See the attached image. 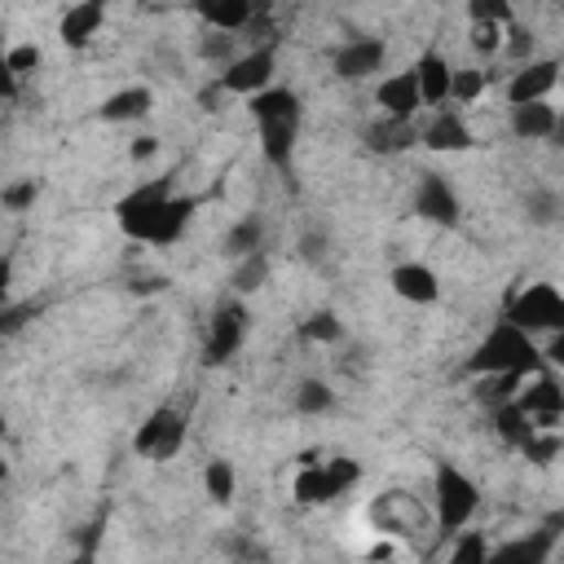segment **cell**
Here are the masks:
<instances>
[{"label": "cell", "mask_w": 564, "mask_h": 564, "mask_svg": "<svg viewBox=\"0 0 564 564\" xmlns=\"http://www.w3.org/2000/svg\"><path fill=\"white\" fill-rule=\"evenodd\" d=\"M467 18L471 22H498V26H511L516 22V9L507 0H471L467 4Z\"/></svg>", "instance_id": "37"}, {"label": "cell", "mask_w": 564, "mask_h": 564, "mask_svg": "<svg viewBox=\"0 0 564 564\" xmlns=\"http://www.w3.org/2000/svg\"><path fill=\"white\" fill-rule=\"evenodd\" d=\"M494 432H498L507 445L524 449V445H529V436L538 432V423L520 410V401H511V405H498V410H494Z\"/></svg>", "instance_id": "24"}, {"label": "cell", "mask_w": 564, "mask_h": 564, "mask_svg": "<svg viewBox=\"0 0 564 564\" xmlns=\"http://www.w3.org/2000/svg\"><path fill=\"white\" fill-rule=\"evenodd\" d=\"M295 137H300V119H269L260 123V150L273 167H286L295 154Z\"/></svg>", "instance_id": "22"}, {"label": "cell", "mask_w": 564, "mask_h": 564, "mask_svg": "<svg viewBox=\"0 0 564 564\" xmlns=\"http://www.w3.org/2000/svg\"><path fill=\"white\" fill-rule=\"evenodd\" d=\"M247 339V308L238 300H225L216 313H212V326H207V339H203V366H225Z\"/></svg>", "instance_id": "6"}, {"label": "cell", "mask_w": 564, "mask_h": 564, "mask_svg": "<svg viewBox=\"0 0 564 564\" xmlns=\"http://www.w3.org/2000/svg\"><path fill=\"white\" fill-rule=\"evenodd\" d=\"M542 357H546V361H551L555 370H564V326H560V330H555V335L546 339V348H542Z\"/></svg>", "instance_id": "42"}, {"label": "cell", "mask_w": 564, "mask_h": 564, "mask_svg": "<svg viewBox=\"0 0 564 564\" xmlns=\"http://www.w3.org/2000/svg\"><path fill=\"white\" fill-rule=\"evenodd\" d=\"M502 317L511 326H520L524 335H555L564 326V295L551 282H529L511 295Z\"/></svg>", "instance_id": "5"}, {"label": "cell", "mask_w": 564, "mask_h": 564, "mask_svg": "<svg viewBox=\"0 0 564 564\" xmlns=\"http://www.w3.org/2000/svg\"><path fill=\"white\" fill-rule=\"evenodd\" d=\"M560 123V110L551 101H529V106H511V132L520 141H551Z\"/></svg>", "instance_id": "19"}, {"label": "cell", "mask_w": 564, "mask_h": 564, "mask_svg": "<svg viewBox=\"0 0 564 564\" xmlns=\"http://www.w3.org/2000/svg\"><path fill=\"white\" fill-rule=\"evenodd\" d=\"M383 57H388V44L379 35H348L335 48L330 66L339 79H370L375 70H383Z\"/></svg>", "instance_id": "9"}, {"label": "cell", "mask_w": 564, "mask_h": 564, "mask_svg": "<svg viewBox=\"0 0 564 564\" xmlns=\"http://www.w3.org/2000/svg\"><path fill=\"white\" fill-rule=\"evenodd\" d=\"M203 489H207V498L212 502H229L234 498V467L225 463V458H212L207 467H203Z\"/></svg>", "instance_id": "29"}, {"label": "cell", "mask_w": 564, "mask_h": 564, "mask_svg": "<svg viewBox=\"0 0 564 564\" xmlns=\"http://www.w3.org/2000/svg\"><path fill=\"white\" fill-rule=\"evenodd\" d=\"M520 410L538 423V432H551L555 427V419L564 414V388L551 379V375H533V383L529 388H520Z\"/></svg>", "instance_id": "11"}, {"label": "cell", "mask_w": 564, "mask_h": 564, "mask_svg": "<svg viewBox=\"0 0 564 564\" xmlns=\"http://www.w3.org/2000/svg\"><path fill=\"white\" fill-rule=\"evenodd\" d=\"M432 502H436V529L458 538V529H467V520L480 507V485L449 458H436L432 471Z\"/></svg>", "instance_id": "3"}, {"label": "cell", "mask_w": 564, "mask_h": 564, "mask_svg": "<svg viewBox=\"0 0 564 564\" xmlns=\"http://www.w3.org/2000/svg\"><path fill=\"white\" fill-rule=\"evenodd\" d=\"M101 26H106V4H101V0H84V4H70V9L62 13L57 35H62L70 48H84Z\"/></svg>", "instance_id": "15"}, {"label": "cell", "mask_w": 564, "mask_h": 564, "mask_svg": "<svg viewBox=\"0 0 564 564\" xmlns=\"http://www.w3.org/2000/svg\"><path fill=\"white\" fill-rule=\"evenodd\" d=\"M423 145L436 150V154H454V150H467L471 145V128L463 123L458 110H436L432 123L423 128Z\"/></svg>", "instance_id": "17"}, {"label": "cell", "mask_w": 564, "mask_h": 564, "mask_svg": "<svg viewBox=\"0 0 564 564\" xmlns=\"http://www.w3.org/2000/svg\"><path fill=\"white\" fill-rule=\"evenodd\" d=\"M326 471H330L335 494H344V489H352L361 480V463L357 458H326Z\"/></svg>", "instance_id": "40"}, {"label": "cell", "mask_w": 564, "mask_h": 564, "mask_svg": "<svg viewBox=\"0 0 564 564\" xmlns=\"http://www.w3.org/2000/svg\"><path fill=\"white\" fill-rule=\"evenodd\" d=\"M560 70H564V66H560V57H533V62L516 66V70H511V79H507V101H511V106L546 101V97H551V88L564 79Z\"/></svg>", "instance_id": "8"}, {"label": "cell", "mask_w": 564, "mask_h": 564, "mask_svg": "<svg viewBox=\"0 0 564 564\" xmlns=\"http://www.w3.org/2000/svg\"><path fill=\"white\" fill-rule=\"evenodd\" d=\"M414 212L423 216V220H432V225H458V194H454V185L441 176V172H423V181H419V189H414Z\"/></svg>", "instance_id": "10"}, {"label": "cell", "mask_w": 564, "mask_h": 564, "mask_svg": "<svg viewBox=\"0 0 564 564\" xmlns=\"http://www.w3.org/2000/svg\"><path fill=\"white\" fill-rule=\"evenodd\" d=\"M154 150H159V137H137V141H132V145H128V154H132V159H137V163H141V159H150V154H154Z\"/></svg>", "instance_id": "43"}, {"label": "cell", "mask_w": 564, "mask_h": 564, "mask_svg": "<svg viewBox=\"0 0 564 564\" xmlns=\"http://www.w3.org/2000/svg\"><path fill=\"white\" fill-rule=\"evenodd\" d=\"M485 93V70H471V66H458L454 70V84H449V101H458V106H467V101H476Z\"/></svg>", "instance_id": "34"}, {"label": "cell", "mask_w": 564, "mask_h": 564, "mask_svg": "<svg viewBox=\"0 0 564 564\" xmlns=\"http://www.w3.org/2000/svg\"><path fill=\"white\" fill-rule=\"evenodd\" d=\"M70 564H93V560H88V555H79V560H70Z\"/></svg>", "instance_id": "45"}, {"label": "cell", "mask_w": 564, "mask_h": 564, "mask_svg": "<svg viewBox=\"0 0 564 564\" xmlns=\"http://www.w3.org/2000/svg\"><path fill=\"white\" fill-rule=\"evenodd\" d=\"M551 141L564 150V115H560V123H555V132H551Z\"/></svg>", "instance_id": "44"}, {"label": "cell", "mask_w": 564, "mask_h": 564, "mask_svg": "<svg viewBox=\"0 0 564 564\" xmlns=\"http://www.w3.org/2000/svg\"><path fill=\"white\" fill-rule=\"evenodd\" d=\"M560 449H564V441H560L555 432H533L529 445H524V458H533V463H551Z\"/></svg>", "instance_id": "41"}, {"label": "cell", "mask_w": 564, "mask_h": 564, "mask_svg": "<svg viewBox=\"0 0 564 564\" xmlns=\"http://www.w3.org/2000/svg\"><path fill=\"white\" fill-rule=\"evenodd\" d=\"M542 348L533 344V335H524L520 326H511L507 317H498L485 339L471 348L467 357V375L485 379V375H542Z\"/></svg>", "instance_id": "2"}, {"label": "cell", "mask_w": 564, "mask_h": 564, "mask_svg": "<svg viewBox=\"0 0 564 564\" xmlns=\"http://www.w3.org/2000/svg\"><path fill=\"white\" fill-rule=\"evenodd\" d=\"M198 198L189 194H176L172 176H159L141 189H132L128 198L115 203V216H119V229L132 238V242H154V247H167L185 234L189 216H194Z\"/></svg>", "instance_id": "1"}, {"label": "cell", "mask_w": 564, "mask_h": 564, "mask_svg": "<svg viewBox=\"0 0 564 564\" xmlns=\"http://www.w3.org/2000/svg\"><path fill=\"white\" fill-rule=\"evenodd\" d=\"M375 101H379V110H383L388 119H405V123H414V115H419V106H423V93H419V79H414V70L388 75V79L379 84Z\"/></svg>", "instance_id": "12"}, {"label": "cell", "mask_w": 564, "mask_h": 564, "mask_svg": "<svg viewBox=\"0 0 564 564\" xmlns=\"http://www.w3.org/2000/svg\"><path fill=\"white\" fill-rule=\"evenodd\" d=\"M273 66H278V40H260V44H247V53L229 57L216 75V88L220 93H234V97H256L264 88H273Z\"/></svg>", "instance_id": "4"}, {"label": "cell", "mask_w": 564, "mask_h": 564, "mask_svg": "<svg viewBox=\"0 0 564 564\" xmlns=\"http://www.w3.org/2000/svg\"><path fill=\"white\" fill-rule=\"evenodd\" d=\"M181 441H185V414L172 410V405H159V410H150V419L137 427L132 449H137V454H150V458H172V454L181 449Z\"/></svg>", "instance_id": "7"}, {"label": "cell", "mask_w": 564, "mask_h": 564, "mask_svg": "<svg viewBox=\"0 0 564 564\" xmlns=\"http://www.w3.org/2000/svg\"><path fill=\"white\" fill-rule=\"evenodd\" d=\"M361 137H366V145H370L375 154H401V150H410L414 141H423V132H419L414 123H405V119H388V115H379Z\"/></svg>", "instance_id": "18"}, {"label": "cell", "mask_w": 564, "mask_h": 564, "mask_svg": "<svg viewBox=\"0 0 564 564\" xmlns=\"http://www.w3.org/2000/svg\"><path fill=\"white\" fill-rule=\"evenodd\" d=\"M300 335L308 339V344H339L344 339V322L335 317V313H313V317H304V326H300Z\"/></svg>", "instance_id": "32"}, {"label": "cell", "mask_w": 564, "mask_h": 564, "mask_svg": "<svg viewBox=\"0 0 564 564\" xmlns=\"http://www.w3.org/2000/svg\"><path fill=\"white\" fill-rule=\"evenodd\" d=\"M533 44H538V35H533L529 26H520V22H511V26H507V40H502V53H507L516 66H524V62H533Z\"/></svg>", "instance_id": "33"}, {"label": "cell", "mask_w": 564, "mask_h": 564, "mask_svg": "<svg viewBox=\"0 0 564 564\" xmlns=\"http://www.w3.org/2000/svg\"><path fill=\"white\" fill-rule=\"evenodd\" d=\"M414 79H419V93H423V106H441V101H449V84H454V66L436 53V48H427L419 62H414Z\"/></svg>", "instance_id": "16"}, {"label": "cell", "mask_w": 564, "mask_h": 564, "mask_svg": "<svg viewBox=\"0 0 564 564\" xmlns=\"http://www.w3.org/2000/svg\"><path fill=\"white\" fill-rule=\"evenodd\" d=\"M388 286H392L401 300H410V304H436V300H441V278H436V273H432L423 260L392 264Z\"/></svg>", "instance_id": "13"}, {"label": "cell", "mask_w": 564, "mask_h": 564, "mask_svg": "<svg viewBox=\"0 0 564 564\" xmlns=\"http://www.w3.org/2000/svg\"><path fill=\"white\" fill-rule=\"evenodd\" d=\"M330 405H335V388H330V383L304 379V383L295 388V410H300V414H326Z\"/></svg>", "instance_id": "28"}, {"label": "cell", "mask_w": 564, "mask_h": 564, "mask_svg": "<svg viewBox=\"0 0 564 564\" xmlns=\"http://www.w3.org/2000/svg\"><path fill=\"white\" fill-rule=\"evenodd\" d=\"M295 502H304V507H322V502H330V498H339L335 494V485H330V471H326V463H317V467H300V476H295Z\"/></svg>", "instance_id": "25"}, {"label": "cell", "mask_w": 564, "mask_h": 564, "mask_svg": "<svg viewBox=\"0 0 564 564\" xmlns=\"http://www.w3.org/2000/svg\"><path fill=\"white\" fill-rule=\"evenodd\" d=\"M40 62H44V53H40V44H13V48L4 53V62H0V66H4L9 75H18V79H26V75H31V70L40 66Z\"/></svg>", "instance_id": "36"}, {"label": "cell", "mask_w": 564, "mask_h": 564, "mask_svg": "<svg viewBox=\"0 0 564 564\" xmlns=\"http://www.w3.org/2000/svg\"><path fill=\"white\" fill-rule=\"evenodd\" d=\"M520 388H524V375H485V379H476V401L485 410H498V405H511L520 397Z\"/></svg>", "instance_id": "26"}, {"label": "cell", "mask_w": 564, "mask_h": 564, "mask_svg": "<svg viewBox=\"0 0 564 564\" xmlns=\"http://www.w3.org/2000/svg\"><path fill=\"white\" fill-rule=\"evenodd\" d=\"M35 194H40V185H35V176H26V181H9L0 189V203H4V212H26L35 203Z\"/></svg>", "instance_id": "38"}, {"label": "cell", "mask_w": 564, "mask_h": 564, "mask_svg": "<svg viewBox=\"0 0 564 564\" xmlns=\"http://www.w3.org/2000/svg\"><path fill=\"white\" fill-rule=\"evenodd\" d=\"M555 551V529H529L489 551V564H546Z\"/></svg>", "instance_id": "14"}, {"label": "cell", "mask_w": 564, "mask_h": 564, "mask_svg": "<svg viewBox=\"0 0 564 564\" xmlns=\"http://www.w3.org/2000/svg\"><path fill=\"white\" fill-rule=\"evenodd\" d=\"M194 13H198L207 26H216L220 35H234V31H242V26L256 22V4H247V0H207V4H198Z\"/></svg>", "instance_id": "21"}, {"label": "cell", "mask_w": 564, "mask_h": 564, "mask_svg": "<svg viewBox=\"0 0 564 564\" xmlns=\"http://www.w3.org/2000/svg\"><path fill=\"white\" fill-rule=\"evenodd\" d=\"M150 106H154V93L145 84H132V88H119L101 101V119L106 123H137L150 115Z\"/></svg>", "instance_id": "20"}, {"label": "cell", "mask_w": 564, "mask_h": 564, "mask_svg": "<svg viewBox=\"0 0 564 564\" xmlns=\"http://www.w3.org/2000/svg\"><path fill=\"white\" fill-rule=\"evenodd\" d=\"M445 564H489V542H485V533H480V529L458 533V538H454V551H449Z\"/></svg>", "instance_id": "30"}, {"label": "cell", "mask_w": 564, "mask_h": 564, "mask_svg": "<svg viewBox=\"0 0 564 564\" xmlns=\"http://www.w3.org/2000/svg\"><path fill=\"white\" fill-rule=\"evenodd\" d=\"M260 242H264V220H260V216H242V220H234V229L225 234V251L238 256V260L256 256Z\"/></svg>", "instance_id": "27"}, {"label": "cell", "mask_w": 564, "mask_h": 564, "mask_svg": "<svg viewBox=\"0 0 564 564\" xmlns=\"http://www.w3.org/2000/svg\"><path fill=\"white\" fill-rule=\"evenodd\" d=\"M560 212H564V203H560L555 189H533V194L524 198V216H529V225H555Z\"/></svg>", "instance_id": "31"}, {"label": "cell", "mask_w": 564, "mask_h": 564, "mask_svg": "<svg viewBox=\"0 0 564 564\" xmlns=\"http://www.w3.org/2000/svg\"><path fill=\"white\" fill-rule=\"evenodd\" d=\"M264 278H269V256H264V251L247 256V260L234 269V286H238V291H260Z\"/></svg>", "instance_id": "35"}, {"label": "cell", "mask_w": 564, "mask_h": 564, "mask_svg": "<svg viewBox=\"0 0 564 564\" xmlns=\"http://www.w3.org/2000/svg\"><path fill=\"white\" fill-rule=\"evenodd\" d=\"M502 35H507V26H498V22H471V48L476 53H502Z\"/></svg>", "instance_id": "39"}, {"label": "cell", "mask_w": 564, "mask_h": 564, "mask_svg": "<svg viewBox=\"0 0 564 564\" xmlns=\"http://www.w3.org/2000/svg\"><path fill=\"white\" fill-rule=\"evenodd\" d=\"M247 110L256 115V123H269V119H300V97L291 88H264L247 101Z\"/></svg>", "instance_id": "23"}]
</instances>
